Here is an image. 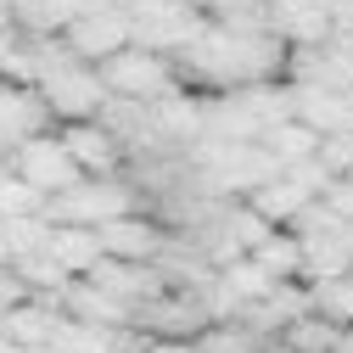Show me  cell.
<instances>
[{
	"mask_svg": "<svg viewBox=\"0 0 353 353\" xmlns=\"http://www.w3.org/2000/svg\"><path fill=\"white\" fill-rule=\"evenodd\" d=\"M314 163L331 174V180H347V174H353V135H320Z\"/></svg>",
	"mask_w": 353,
	"mask_h": 353,
	"instance_id": "14",
	"label": "cell"
},
{
	"mask_svg": "<svg viewBox=\"0 0 353 353\" xmlns=\"http://www.w3.org/2000/svg\"><path fill=\"white\" fill-rule=\"evenodd\" d=\"M96 241H101V258H112V263H152V258L168 247V230H163V219L129 213V219L101 225Z\"/></svg>",
	"mask_w": 353,
	"mask_h": 353,
	"instance_id": "5",
	"label": "cell"
},
{
	"mask_svg": "<svg viewBox=\"0 0 353 353\" xmlns=\"http://www.w3.org/2000/svg\"><path fill=\"white\" fill-rule=\"evenodd\" d=\"M96 79H101V90L107 96H118V101H141V107H152V101H163V96H174L180 90V73H174V62L168 57H152V51H118L112 62H101L96 68Z\"/></svg>",
	"mask_w": 353,
	"mask_h": 353,
	"instance_id": "2",
	"label": "cell"
},
{
	"mask_svg": "<svg viewBox=\"0 0 353 353\" xmlns=\"http://www.w3.org/2000/svg\"><path fill=\"white\" fill-rule=\"evenodd\" d=\"M129 213H141V196H135V185L123 174H112V180H79L73 191L46 202L51 225H79V230H101V225L129 219Z\"/></svg>",
	"mask_w": 353,
	"mask_h": 353,
	"instance_id": "1",
	"label": "cell"
},
{
	"mask_svg": "<svg viewBox=\"0 0 353 353\" xmlns=\"http://www.w3.org/2000/svg\"><path fill=\"white\" fill-rule=\"evenodd\" d=\"M57 39L68 46V57H73V62L101 68V62H112L118 51H129V23H123V17H84V12H79Z\"/></svg>",
	"mask_w": 353,
	"mask_h": 353,
	"instance_id": "6",
	"label": "cell"
},
{
	"mask_svg": "<svg viewBox=\"0 0 353 353\" xmlns=\"http://www.w3.org/2000/svg\"><path fill=\"white\" fill-rule=\"evenodd\" d=\"M0 353H17V347H12V342H0Z\"/></svg>",
	"mask_w": 353,
	"mask_h": 353,
	"instance_id": "18",
	"label": "cell"
},
{
	"mask_svg": "<svg viewBox=\"0 0 353 353\" xmlns=\"http://www.w3.org/2000/svg\"><path fill=\"white\" fill-rule=\"evenodd\" d=\"M146 353H196V342H163V336H152Z\"/></svg>",
	"mask_w": 353,
	"mask_h": 353,
	"instance_id": "16",
	"label": "cell"
},
{
	"mask_svg": "<svg viewBox=\"0 0 353 353\" xmlns=\"http://www.w3.org/2000/svg\"><path fill=\"white\" fill-rule=\"evenodd\" d=\"M57 141H62V152L73 157V168L84 174V180H112V174H123V152H118V141L96 118L90 123H68Z\"/></svg>",
	"mask_w": 353,
	"mask_h": 353,
	"instance_id": "7",
	"label": "cell"
},
{
	"mask_svg": "<svg viewBox=\"0 0 353 353\" xmlns=\"http://www.w3.org/2000/svg\"><path fill=\"white\" fill-rule=\"evenodd\" d=\"M34 96H39V107H46L51 118H62V123H90V118L101 112V101H107L96 68H84V62H73V57L39 79Z\"/></svg>",
	"mask_w": 353,
	"mask_h": 353,
	"instance_id": "3",
	"label": "cell"
},
{
	"mask_svg": "<svg viewBox=\"0 0 353 353\" xmlns=\"http://www.w3.org/2000/svg\"><path fill=\"white\" fill-rule=\"evenodd\" d=\"M263 347V336H252L241 320H230V325H208L202 336H196V353H258Z\"/></svg>",
	"mask_w": 353,
	"mask_h": 353,
	"instance_id": "13",
	"label": "cell"
},
{
	"mask_svg": "<svg viewBox=\"0 0 353 353\" xmlns=\"http://www.w3.org/2000/svg\"><path fill=\"white\" fill-rule=\"evenodd\" d=\"M247 258H252L275 286H292L297 270H303V241H297L292 230H270V241H263L258 252H247Z\"/></svg>",
	"mask_w": 353,
	"mask_h": 353,
	"instance_id": "10",
	"label": "cell"
},
{
	"mask_svg": "<svg viewBox=\"0 0 353 353\" xmlns=\"http://www.w3.org/2000/svg\"><path fill=\"white\" fill-rule=\"evenodd\" d=\"M6 168L17 174V180L39 196V202H51V196H62V191H73L84 174L73 168V157L62 152V141L57 135H34V141H23L12 157H6Z\"/></svg>",
	"mask_w": 353,
	"mask_h": 353,
	"instance_id": "4",
	"label": "cell"
},
{
	"mask_svg": "<svg viewBox=\"0 0 353 353\" xmlns=\"http://www.w3.org/2000/svg\"><path fill=\"white\" fill-rule=\"evenodd\" d=\"M258 146L275 157V168H292V163H308V157H314L320 135H308L297 118H286V123H275V129H263V141H258Z\"/></svg>",
	"mask_w": 353,
	"mask_h": 353,
	"instance_id": "11",
	"label": "cell"
},
{
	"mask_svg": "<svg viewBox=\"0 0 353 353\" xmlns=\"http://www.w3.org/2000/svg\"><path fill=\"white\" fill-rule=\"evenodd\" d=\"M112 342H118V331H101V325H84V320L62 314L51 342H46V353H112Z\"/></svg>",
	"mask_w": 353,
	"mask_h": 353,
	"instance_id": "12",
	"label": "cell"
},
{
	"mask_svg": "<svg viewBox=\"0 0 353 353\" xmlns=\"http://www.w3.org/2000/svg\"><path fill=\"white\" fill-rule=\"evenodd\" d=\"M331 353H353V331H336V347Z\"/></svg>",
	"mask_w": 353,
	"mask_h": 353,
	"instance_id": "17",
	"label": "cell"
},
{
	"mask_svg": "<svg viewBox=\"0 0 353 353\" xmlns=\"http://www.w3.org/2000/svg\"><path fill=\"white\" fill-rule=\"evenodd\" d=\"M347 180H353V174H347Z\"/></svg>",
	"mask_w": 353,
	"mask_h": 353,
	"instance_id": "19",
	"label": "cell"
},
{
	"mask_svg": "<svg viewBox=\"0 0 353 353\" xmlns=\"http://www.w3.org/2000/svg\"><path fill=\"white\" fill-rule=\"evenodd\" d=\"M57 320H62L57 297H28V303H17V308L0 314V342H12L17 353H46Z\"/></svg>",
	"mask_w": 353,
	"mask_h": 353,
	"instance_id": "8",
	"label": "cell"
},
{
	"mask_svg": "<svg viewBox=\"0 0 353 353\" xmlns=\"http://www.w3.org/2000/svg\"><path fill=\"white\" fill-rule=\"evenodd\" d=\"M46 258L57 263V270L68 275V281H84L101 263V241H96V230H79V225H51V236H46Z\"/></svg>",
	"mask_w": 353,
	"mask_h": 353,
	"instance_id": "9",
	"label": "cell"
},
{
	"mask_svg": "<svg viewBox=\"0 0 353 353\" xmlns=\"http://www.w3.org/2000/svg\"><path fill=\"white\" fill-rule=\"evenodd\" d=\"M336 219H342V225H353V180H331L325 185V196H320Z\"/></svg>",
	"mask_w": 353,
	"mask_h": 353,
	"instance_id": "15",
	"label": "cell"
}]
</instances>
